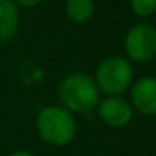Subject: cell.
<instances>
[{
	"instance_id": "cell-6",
	"label": "cell",
	"mask_w": 156,
	"mask_h": 156,
	"mask_svg": "<svg viewBox=\"0 0 156 156\" xmlns=\"http://www.w3.org/2000/svg\"><path fill=\"white\" fill-rule=\"evenodd\" d=\"M129 104L134 112L153 118L156 116V76H143L129 87Z\"/></svg>"
},
{
	"instance_id": "cell-4",
	"label": "cell",
	"mask_w": 156,
	"mask_h": 156,
	"mask_svg": "<svg viewBox=\"0 0 156 156\" xmlns=\"http://www.w3.org/2000/svg\"><path fill=\"white\" fill-rule=\"evenodd\" d=\"M126 59L136 64H146L156 57V27L148 22H138L126 30L122 39Z\"/></svg>"
},
{
	"instance_id": "cell-7",
	"label": "cell",
	"mask_w": 156,
	"mask_h": 156,
	"mask_svg": "<svg viewBox=\"0 0 156 156\" xmlns=\"http://www.w3.org/2000/svg\"><path fill=\"white\" fill-rule=\"evenodd\" d=\"M20 25L19 7L12 0H0V42H9L17 35Z\"/></svg>"
},
{
	"instance_id": "cell-10",
	"label": "cell",
	"mask_w": 156,
	"mask_h": 156,
	"mask_svg": "<svg viewBox=\"0 0 156 156\" xmlns=\"http://www.w3.org/2000/svg\"><path fill=\"white\" fill-rule=\"evenodd\" d=\"M19 9H32V7H37L39 4H42L44 0H12Z\"/></svg>"
},
{
	"instance_id": "cell-2",
	"label": "cell",
	"mask_w": 156,
	"mask_h": 156,
	"mask_svg": "<svg viewBox=\"0 0 156 156\" xmlns=\"http://www.w3.org/2000/svg\"><path fill=\"white\" fill-rule=\"evenodd\" d=\"M35 131L42 143L52 148L71 144L77 134V121L61 104L44 106L35 116Z\"/></svg>"
},
{
	"instance_id": "cell-5",
	"label": "cell",
	"mask_w": 156,
	"mask_h": 156,
	"mask_svg": "<svg viewBox=\"0 0 156 156\" xmlns=\"http://www.w3.org/2000/svg\"><path fill=\"white\" fill-rule=\"evenodd\" d=\"M94 111L99 121L111 129L126 128L134 118V109L124 96H104Z\"/></svg>"
},
{
	"instance_id": "cell-11",
	"label": "cell",
	"mask_w": 156,
	"mask_h": 156,
	"mask_svg": "<svg viewBox=\"0 0 156 156\" xmlns=\"http://www.w3.org/2000/svg\"><path fill=\"white\" fill-rule=\"evenodd\" d=\"M9 156H37V154H34V153L29 151V149H15V151H12Z\"/></svg>"
},
{
	"instance_id": "cell-8",
	"label": "cell",
	"mask_w": 156,
	"mask_h": 156,
	"mask_svg": "<svg viewBox=\"0 0 156 156\" xmlns=\"http://www.w3.org/2000/svg\"><path fill=\"white\" fill-rule=\"evenodd\" d=\"M96 10L94 0H66L64 12L74 24H86L92 19Z\"/></svg>"
},
{
	"instance_id": "cell-9",
	"label": "cell",
	"mask_w": 156,
	"mask_h": 156,
	"mask_svg": "<svg viewBox=\"0 0 156 156\" xmlns=\"http://www.w3.org/2000/svg\"><path fill=\"white\" fill-rule=\"evenodd\" d=\"M129 9L139 19H148L156 14V0H129Z\"/></svg>"
},
{
	"instance_id": "cell-3",
	"label": "cell",
	"mask_w": 156,
	"mask_h": 156,
	"mask_svg": "<svg viewBox=\"0 0 156 156\" xmlns=\"http://www.w3.org/2000/svg\"><path fill=\"white\" fill-rule=\"evenodd\" d=\"M92 79L101 94L122 96L134 82V69L124 55H109L98 64Z\"/></svg>"
},
{
	"instance_id": "cell-1",
	"label": "cell",
	"mask_w": 156,
	"mask_h": 156,
	"mask_svg": "<svg viewBox=\"0 0 156 156\" xmlns=\"http://www.w3.org/2000/svg\"><path fill=\"white\" fill-rule=\"evenodd\" d=\"M59 104L72 114H89L101 101V92L92 76L86 72H69L61 79L57 87Z\"/></svg>"
}]
</instances>
